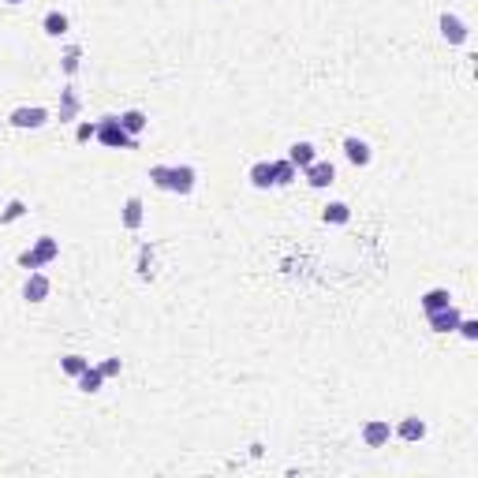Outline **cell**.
Wrapping results in <instances>:
<instances>
[{
  "mask_svg": "<svg viewBox=\"0 0 478 478\" xmlns=\"http://www.w3.org/2000/svg\"><path fill=\"white\" fill-rule=\"evenodd\" d=\"M150 180H153V187H161V191L191 194L198 172H194L191 165H153V168H150Z\"/></svg>",
  "mask_w": 478,
  "mask_h": 478,
  "instance_id": "6da1fadb",
  "label": "cell"
},
{
  "mask_svg": "<svg viewBox=\"0 0 478 478\" xmlns=\"http://www.w3.org/2000/svg\"><path fill=\"white\" fill-rule=\"evenodd\" d=\"M57 258H60V243H57V239H52V235H37L34 247L19 255V265L34 273V269H45V265H52Z\"/></svg>",
  "mask_w": 478,
  "mask_h": 478,
  "instance_id": "7a4b0ae2",
  "label": "cell"
},
{
  "mask_svg": "<svg viewBox=\"0 0 478 478\" xmlns=\"http://www.w3.org/2000/svg\"><path fill=\"white\" fill-rule=\"evenodd\" d=\"M101 146H109V150H135L139 139H131L124 127H119L116 116H101L98 119V135H94Z\"/></svg>",
  "mask_w": 478,
  "mask_h": 478,
  "instance_id": "3957f363",
  "label": "cell"
},
{
  "mask_svg": "<svg viewBox=\"0 0 478 478\" xmlns=\"http://www.w3.org/2000/svg\"><path fill=\"white\" fill-rule=\"evenodd\" d=\"M49 119H52V112L42 109V105H19V109L8 112V124L19 127V131H37V127H45Z\"/></svg>",
  "mask_w": 478,
  "mask_h": 478,
  "instance_id": "277c9868",
  "label": "cell"
},
{
  "mask_svg": "<svg viewBox=\"0 0 478 478\" xmlns=\"http://www.w3.org/2000/svg\"><path fill=\"white\" fill-rule=\"evenodd\" d=\"M303 180H307L314 191L333 187V180H337V165H333V161H322V157H317V161H310L307 168H303Z\"/></svg>",
  "mask_w": 478,
  "mask_h": 478,
  "instance_id": "5b68a950",
  "label": "cell"
},
{
  "mask_svg": "<svg viewBox=\"0 0 478 478\" xmlns=\"http://www.w3.org/2000/svg\"><path fill=\"white\" fill-rule=\"evenodd\" d=\"M437 26H441V37L448 45H467V37H471V26L463 23L460 16H453V11H445L441 19H437Z\"/></svg>",
  "mask_w": 478,
  "mask_h": 478,
  "instance_id": "8992f818",
  "label": "cell"
},
{
  "mask_svg": "<svg viewBox=\"0 0 478 478\" xmlns=\"http://www.w3.org/2000/svg\"><path fill=\"white\" fill-rule=\"evenodd\" d=\"M460 317H463V310L456 307V303H448V307H441V310H430L426 322H430L433 333H456Z\"/></svg>",
  "mask_w": 478,
  "mask_h": 478,
  "instance_id": "52a82bcc",
  "label": "cell"
},
{
  "mask_svg": "<svg viewBox=\"0 0 478 478\" xmlns=\"http://www.w3.org/2000/svg\"><path fill=\"white\" fill-rule=\"evenodd\" d=\"M49 291H52V281H49L42 269H34L30 276H26V284H23V299L26 303H45Z\"/></svg>",
  "mask_w": 478,
  "mask_h": 478,
  "instance_id": "ba28073f",
  "label": "cell"
},
{
  "mask_svg": "<svg viewBox=\"0 0 478 478\" xmlns=\"http://www.w3.org/2000/svg\"><path fill=\"white\" fill-rule=\"evenodd\" d=\"M389 437H392L389 419H370L363 426V445L366 448H385V445H389Z\"/></svg>",
  "mask_w": 478,
  "mask_h": 478,
  "instance_id": "9c48e42d",
  "label": "cell"
},
{
  "mask_svg": "<svg viewBox=\"0 0 478 478\" xmlns=\"http://www.w3.org/2000/svg\"><path fill=\"white\" fill-rule=\"evenodd\" d=\"M344 157H348V161L355 165V168H366L370 165V142H363V139H355V135H348L344 139Z\"/></svg>",
  "mask_w": 478,
  "mask_h": 478,
  "instance_id": "30bf717a",
  "label": "cell"
},
{
  "mask_svg": "<svg viewBox=\"0 0 478 478\" xmlns=\"http://www.w3.org/2000/svg\"><path fill=\"white\" fill-rule=\"evenodd\" d=\"M400 441H407V445H415V441H422L426 437V422H422L419 415H407V419H400V426L392 430Z\"/></svg>",
  "mask_w": 478,
  "mask_h": 478,
  "instance_id": "8fae6325",
  "label": "cell"
},
{
  "mask_svg": "<svg viewBox=\"0 0 478 478\" xmlns=\"http://www.w3.org/2000/svg\"><path fill=\"white\" fill-rule=\"evenodd\" d=\"M142 221H146V214H142V198H139V194H131L127 202H124V214H119V224H124L127 232H139V228H142Z\"/></svg>",
  "mask_w": 478,
  "mask_h": 478,
  "instance_id": "7c38bea8",
  "label": "cell"
},
{
  "mask_svg": "<svg viewBox=\"0 0 478 478\" xmlns=\"http://www.w3.org/2000/svg\"><path fill=\"white\" fill-rule=\"evenodd\" d=\"M247 180H250V187H258V191H269L276 187V180H273V161H255L247 172Z\"/></svg>",
  "mask_w": 478,
  "mask_h": 478,
  "instance_id": "4fadbf2b",
  "label": "cell"
},
{
  "mask_svg": "<svg viewBox=\"0 0 478 478\" xmlns=\"http://www.w3.org/2000/svg\"><path fill=\"white\" fill-rule=\"evenodd\" d=\"M116 119H119V127H124V131H127L131 139H139L142 131L150 127V116H146L142 109H127V112H119Z\"/></svg>",
  "mask_w": 478,
  "mask_h": 478,
  "instance_id": "5bb4252c",
  "label": "cell"
},
{
  "mask_svg": "<svg viewBox=\"0 0 478 478\" xmlns=\"http://www.w3.org/2000/svg\"><path fill=\"white\" fill-rule=\"evenodd\" d=\"M42 30H45L49 37H64V34L71 30V19L64 16V11H57V8H52V11H45V19H42Z\"/></svg>",
  "mask_w": 478,
  "mask_h": 478,
  "instance_id": "9a60e30c",
  "label": "cell"
},
{
  "mask_svg": "<svg viewBox=\"0 0 478 478\" xmlns=\"http://www.w3.org/2000/svg\"><path fill=\"white\" fill-rule=\"evenodd\" d=\"M448 303H453V291H448V288H430V291H422V296H419V307L426 314L448 307Z\"/></svg>",
  "mask_w": 478,
  "mask_h": 478,
  "instance_id": "2e32d148",
  "label": "cell"
},
{
  "mask_svg": "<svg viewBox=\"0 0 478 478\" xmlns=\"http://www.w3.org/2000/svg\"><path fill=\"white\" fill-rule=\"evenodd\" d=\"M75 385H78V392L94 396V392H101V385H105V374H101V370H98L94 363H90V366L83 370V374L75 378Z\"/></svg>",
  "mask_w": 478,
  "mask_h": 478,
  "instance_id": "e0dca14e",
  "label": "cell"
},
{
  "mask_svg": "<svg viewBox=\"0 0 478 478\" xmlns=\"http://www.w3.org/2000/svg\"><path fill=\"white\" fill-rule=\"evenodd\" d=\"M288 161H291V165H296V168L303 172V168H307L310 161H317V146H314V142H296V146H291V150H288Z\"/></svg>",
  "mask_w": 478,
  "mask_h": 478,
  "instance_id": "ac0fdd59",
  "label": "cell"
},
{
  "mask_svg": "<svg viewBox=\"0 0 478 478\" xmlns=\"http://www.w3.org/2000/svg\"><path fill=\"white\" fill-rule=\"evenodd\" d=\"M322 221L333 224V228H344V224L351 221V206H348V202H329V206L322 209Z\"/></svg>",
  "mask_w": 478,
  "mask_h": 478,
  "instance_id": "d6986e66",
  "label": "cell"
},
{
  "mask_svg": "<svg viewBox=\"0 0 478 478\" xmlns=\"http://www.w3.org/2000/svg\"><path fill=\"white\" fill-rule=\"evenodd\" d=\"M71 119H78V94H75V86H64L60 90V124H71Z\"/></svg>",
  "mask_w": 478,
  "mask_h": 478,
  "instance_id": "ffe728a7",
  "label": "cell"
},
{
  "mask_svg": "<svg viewBox=\"0 0 478 478\" xmlns=\"http://www.w3.org/2000/svg\"><path fill=\"white\" fill-rule=\"evenodd\" d=\"M296 176H299V168L288 161V157H276L273 161V180H276V187H288V183H296Z\"/></svg>",
  "mask_w": 478,
  "mask_h": 478,
  "instance_id": "44dd1931",
  "label": "cell"
},
{
  "mask_svg": "<svg viewBox=\"0 0 478 478\" xmlns=\"http://www.w3.org/2000/svg\"><path fill=\"white\" fill-rule=\"evenodd\" d=\"M86 366H90V358H86V355H64V358H60V370H64L68 378H78Z\"/></svg>",
  "mask_w": 478,
  "mask_h": 478,
  "instance_id": "7402d4cb",
  "label": "cell"
},
{
  "mask_svg": "<svg viewBox=\"0 0 478 478\" xmlns=\"http://www.w3.org/2000/svg\"><path fill=\"white\" fill-rule=\"evenodd\" d=\"M19 217H26V202L23 198H11V202L0 209V224H16Z\"/></svg>",
  "mask_w": 478,
  "mask_h": 478,
  "instance_id": "603a6c76",
  "label": "cell"
},
{
  "mask_svg": "<svg viewBox=\"0 0 478 478\" xmlns=\"http://www.w3.org/2000/svg\"><path fill=\"white\" fill-rule=\"evenodd\" d=\"M78 64H83V49L78 45H68V52H64V60H60V68H64V75H75L78 71Z\"/></svg>",
  "mask_w": 478,
  "mask_h": 478,
  "instance_id": "cb8c5ba5",
  "label": "cell"
},
{
  "mask_svg": "<svg viewBox=\"0 0 478 478\" xmlns=\"http://www.w3.org/2000/svg\"><path fill=\"white\" fill-rule=\"evenodd\" d=\"M139 276H142V281H150V276H153V247L150 243L139 247Z\"/></svg>",
  "mask_w": 478,
  "mask_h": 478,
  "instance_id": "d4e9b609",
  "label": "cell"
},
{
  "mask_svg": "<svg viewBox=\"0 0 478 478\" xmlns=\"http://www.w3.org/2000/svg\"><path fill=\"white\" fill-rule=\"evenodd\" d=\"M456 333H460L463 340H478V322H474V317H460Z\"/></svg>",
  "mask_w": 478,
  "mask_h": 478,
  "instance_id": "484cf974",
  "label": "cell"
},
{
  "mask_svg": "<svg viewBox=\"0 0 478 478\" xmlns=\"http://www.w3.org/2000/svg\"><path fill=\"white\" fill-rule=\"evenodd\" d=\"M94 135H98V124H94V119H83V124L75 127V142H90Z\"/></svg>",
  "mask_w": 478,
  "mask_h": 478,
  "instance_id": "4316f807",
  "label": "cell"
},
{
  "mask_svg": "<svg viewBox=\"0 0 478 478\" xmlns=\"http://www.w3.org/2000/svg\"><path fill=\"white\" fill-rule=\"evenodd\" d=\"M98 370L105 374V381H109V378H119V370H124V363H119V358H105V363H98Z\"/></svg>",
  "mask_w": 478,
  "mask_h": 478,
  "instance_id": "83f0119b",
  "label": "cell"
},
{
  "mask_svg": "<svg viewBox=\"0 0 478 478\" xmlns=\"http://www.w3.org/2000/svg\"><path fill=\"white\" fill-rule=\"evenodd\" d=\"M8 4H23V0H8Z\"/></svg>",
  "mask_w": 478,
  "mask_h": 478,
  "instance_id": "f1b7e54d",
  "label": "cell"
}]
</instances>
